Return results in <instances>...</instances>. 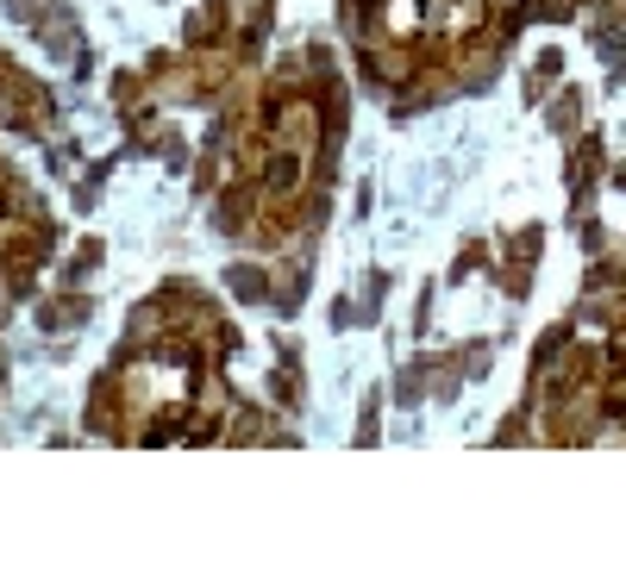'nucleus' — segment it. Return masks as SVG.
<instances>
[{"label": "nucleus", "instance_id": "1", "mask_svg": "<svg viewBox=\"0 0 626 575\" xmlns=\"http://www.w3.org/2000/svg\"><path fill=\"white\" fill-rule=\"evenodd\" d=\"M483 13V0H395L389 25L401 39H464Z\"/></svg>", "mask_w": 626, "mask_h": 575}]
</instances>
